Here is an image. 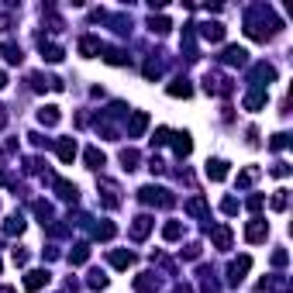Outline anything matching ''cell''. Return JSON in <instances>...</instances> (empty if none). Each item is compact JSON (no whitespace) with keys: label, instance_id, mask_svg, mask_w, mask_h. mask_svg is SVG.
<instances>
[{"label":"cell","instance_id":"cell-1","mask_svg":"<svg viewBox=\"0 0 293 293\" xmlns=\"http://www.w3.org/2000/svg\"><path fill=\"white\" fill-rule=\"evenodd\" d=\"M138 197H141L145 204H159V207H169V204H173V197L166 193L162 186H141V190H138Z\"/></svg>","mask_w":293,"mask_h":293},{"label":"cell","instance_id":"cell-2","mask_svg":"<svg viewBox=\"0 0 293 293\" xmlns=\"http://www.w3.org/2000/svg\"><path fill=\"white\" fill-rule=\"evenodd\" d=\"M249 269H252V259H249V255H241V259H234L231 266H228V279H231V283H241Z\"/></svg>","mask_w":293,"mask_h":293},{"label":"cell","instance_id":"cell-3","mask_svg":"<svg viewBox=\"0 0 293 293\" xmlns=\"http://www.w3.org/2000/svg\"><path fill=\"white\" fill-rule=\"evenodd\" d=\"M48 279H52V276H48V269H35V273H28L24 276V290H41V286H48Z\"/></svg>","mask_w":293,"mask_h":293},{"label":"cell","instance_id":"cell-4","mask_svg":"<svg viewBox=\"0 0 293 293\" xmlns=\"http://www.w3.org/2000/svg\"><path fill=\"white\" fill-rule=\"evenodd\" d=\"M152 224H156V221H152V217H149V214L135 217V224H131V238H135V241H141V238H145V234L152 231Z\"/></svg>","mask_w":293,"mask_h":293},{"label":"cell","instance_id":"cell-5","mask_svg":"<svg viewBox=\"0 0 293 293\" xmlns=\"http://www.w3.org/2000/svg\"><path fill=\"white\" fill-rule=\"evenodd\" d=\"M145 128H149V114H145V111H135V114H131V124H128V138H138Z\"/></svg>","mask_w":293,"mask_h":293},{"label":"cell","instance_id":"cell-6","mask_svg":"<svg viewBox=\"0 0 293 293\" xmlns=\"http://www.w3.org/2000/svg\"><path fill=\"white\" fill-rule=\"evenodd\" d=\"M207 176H211L214 183L228 179V162H224V159H211V162H207Z\"/></svg>","mask_w":293,"mask_h":293},{"label":"cell","instance_id":"cell-7","mask_svg":"<svg viewBox=\"0 0 293 293\" xmlns=\"http://www.w3.org/2000/svg\"><path fill=\"white\" fill-rule=\"evenodd\" d=\"M266 234H269V224H266V221H252V224L245 228V238H249V241H266Z\"/></svg>","mask_w":293,"mask_h":293},{"label":"cell","instance_id":"cell-8","mask_svg":"<svg viewBox=\"0 0 293 293\" xmlns=\"http://www.w3.org/2000/svg\"><path fill=\"white\" fill-rule=\"evenodd\" d=\"M176 141V156H190V152H193V138H190V131H179V135H173Z\"/></svg>","mask_w":293,"mask_h":293},{"label":"cell","instance_id":"cell-9","mask_svg":"<svg viewBox=\"0 0 293 293\" xmlns=\"http://www.w3.org/2000/svg\"><path fill=\"white\" fill-rule=\"evenodd\" d=\"M224 62H228V66H245V62H249V52L238 48V45H231V48L224 52Z\"/></svg>","mask_w":293,"mask_h":293},{"label":"cell","instance_id":"cell-10","mask_svg":"<svg viewBox=\"0 0 293 293\" xmlns=\"http://www.w3.org/2000/svg\"><path fill=\"white\" fill-rule=\"evenodd\" d=\"M156 286H159V279H156L152 273H141V276L135 279V290H138V293H156Z\"/></svg>","mask_w":293,"mask_h":293},{"label":"cell","instance_id":"cell-11","mask_svg":"<svg viewBox=\"0 0 293 293\" xmlns=\"http://www.w3.org/2000/svg\"><path fill=\"white\" fill-rule=\"evenodd\" d=\"M200 35H204L207 41H221V38H224V24L211 21V24H204V28H200Z\"/></svg>","mask_w":293,"mask_h":293},{"label":"cell","instance_id":"cell-12","mask_svg":"<svg viewBox=\"0 0 293 293\" xmlns=\"http://www.w3.org/2000/svg\"><path fill=\"white\" fill-rule=\"evenodd\" d=\"M131 262H135V255H131V252H124V249L111 252V266H114V269H128Z\"/></svg>","mask_w":293,"mask_h":293},{"label":"cell","instance_id":"cell-13","mask_svg":"<svg viewBox=\"0 0 293 293\" xmlns=\"http://www.w3.org/2000/svg\"><path fill=\"white\" fill-rule=\"evenodd\" d=\"M59 159H62V162H73V159H76V141H73V138H62V141H59Z\"/></svg>","mask_w":293,"mask_h":293},{"label":"cell","instance_id":"cell-14","mask_svg":"<svg viewBox=\"0 0 293 293\" xmlns=\"http://www.w3.org/2000/svg\"><path fill=\"white\" fill-rule=\"evenodd\" d=\"M56 193L62 200H76V186L69 183V179H56Z\"/></svg>","mask_w":293,"mask_h":293},{"label":"cell","instance_id":"cell-15","mask_svg":"<svg viewBox=\"0 0 293 293\" xmlns=\"http://www.w3.org/2000/svg\"><path fill=\"white\" fill-rule=\"evenodd\" d=\"M169 97H193V86L186 79H176L173 86H169Z\"/></svg>","mask_w":293,"mask_h":293},{"label":"cell","instance_id":"cell-16","mask_svg":"<svg viewBox=\"0 0 293 293\" xmlns=\"http://www.w3.org/2000/svg\"><path fill=\"white\" fill-rule=\"evenodd\" d=\"M0 52H4V59H7V62H21V59H24L14 41H4V45H0Z\"/></svg>","mask_w":293,"mask_h":293},{"label":"cell","instance_id":"cell-17","mask_svg":"<svg viewBox=\"0 0 293 293\" xmlns=\"http://www.w3.org/2000/svg\"><path fill=\"white\" fill-rule=\"evenodd\" d=\"M214 245L217 249H228V245H231V228H224V224L214 228Z\"/></svg>","mask_w":293,"mask_h":293},{"label":"cell","instance_id":"cell-18","mask_svg":"<svg viewBox=\"0 0 293 293\" xmlns=\"http://www.w3.org/2000/svg\"><path fill=\"white\" fill-rule=\"evenodd\" d=\"M262 104H266V90H252V93L245 97V107H249V111H259Z\"/></svg>","mask_w":293,"mask_h":293},{"label":"cell","instance_id":"cell-19","mask_svg":"<svg viewBox=\"0 0 293 293\" xmlns=\"http://www.w3.org/2000/svg\"><path fill=\"white\" fill-rule=\"evenodd\" d=\"M38 121H41V124H48V128H52V124H59V107H41V111H38Z\"/></svg>","mask_w":293,"mask_h":293},{"label":"cell","instance_id":"cell-20","mask_svg":"<svg viewBox=\"0 0 293 293\" xmlns=\"http://www.w3.org/2000/svg\"><path fill=\"white\" fill-rule=\"evenodd\" d=\"M79 52H83V56H93V52H100V38L86 35V38L79 41Z\"/></svg>","mask_w":293,"mask_h":293},{"label":"cell","instance_id":"cell-21","mask_svg":"<svg viewBox=\"0 0 293 293\" xmlns=\"http://www.w3.org/2000/svg\"><path fill=\"white\" fill-rule=\"evenodd\" d=\"M104 162H107V159H104L100 149H86V166H90V169H100Z\"/></svg>","mask_w":293,"mask_h":293},{"label":"cell","instance_id":"cell-22","mask_svg":"<svg viewBox=\"0 0 293 293\" xmlns=\"http://www.w3.org/2000/svg\"><path fill=\"white\" fill-rule=\"evenodd\" d=\"M41 56L48 59V62H59V59H62V48H59V45H45V41H41Z\"/></svg>","mask_w":293,"mask_h":293},{"label":"cell","instance_id":"cell-23","mask_svg":"<svg viewBox=\"0 0 293 293\" xmlns=\"http://www.w3.org/2000/svg\"><path fill=\"white\" fill-rule=\"evenodd\" d=\"M86 259H90V249H86V245H76V252L69 255V262H73V266H83Z\"/></svg>","mask_w":293,"mask_h":293},{"label":"cell","instance_id":"cell-24","mask_svg":"<svg viewBox=\"0 0 293 293\" xmlns=\"http://www.w3.org/2000/svg\"><path fill=\"white\" fill-rule=\"evenodd\" d=\"M121 162H124V169H135L138 166V152L135 149H124V152H121Z\"/></svg>","mask_w":293,"mask_h":293},{"label":"cell","instance_id":"cell-25","mask_svg":"<svg viewBox=\"0 0 293 293\" xmlns=\"http://www.w3.org/2000/svg\"><path fill=\"white\" fill-rule=\"evenodd\" d=\"M4 231H7V234H21V231H24V221L14 214L11 221H7V224H4Z\"/></svg>","mask_w":293,"mask_h":293},{"label":"cell","instance_id":"cell-26","mask_svg":"<svg viewBox=\"0 0 293 293\" xmlns=\"http://www.w3.org/2000/svg\"><path fill=\"white\" fill-rule=\"evenodd\" d=\"M162 234H166V241H176V238H179V234H183V228H179V224H176V221H169V224H166V228H162Z\"/></svg>","mask_w":293,"mask_h":293},{"label":"cell","instance_id":"cell-27","mask_svg":"<svg viewBox=\"0 0 293 293\" xmlns=\"http://www.w3.org/2000/svg\"><path fill=\"white\" fill-rule=\"evenodd\" d=\"M186 211H190V214H207V204H204V200H200V197H193V200H190V204H186Z\"/></svg>","mask_w":293,"mask_h":293},{"label":"cell","instance_id":"cell-28","mask_svg":"<svg viewBox=\"0 0 293 293\" xmlns=\"http://www.w3.org/2000/svg\"><path fill=\"white\" fill-rule=\"evenodd\" d=\"M273 211H286V190H276V197H273Z\"/></svg>","mask_w":293,"mask_h":293},{"label":"cell","instance_id":"cell-29","mask_svg":"<svg viewBox=\"0 0 293 293\" xmlns=\"http://www.w3.org/2000/svg\"><path fill=\"white\" fill-rule=\"evenodd\" d=\"M93 234H97V238H114V224H97Z\"/></svg>","mask_w":293,"mask_h":293},{"label":"cell","instance_id":"cell-30","mask_svg":"<svg viewBox=\"0 0 293 293\" xmlns=\"http://www.w3.org/2000/svg\"><path fill=\"white\" fill-rule=\"evenodd\" d=\"M255 176H259V169H245V173L238 176V186H249V183H252Z\"/></svg>","mask_w":293,"mask_h":293},{"label":"cell","instance_id":"cell-31","mask_svg":"<svg viewBox=\"0 0 293 293\" xmlns=\"http://www.w3.org/2000/svg\"><path fill=\"white\" fill-rule=\"evenodd\" d=\"M90 286H93V290H104V286H107V276H104V273H93V276H90Z\"/></svg>","mask_w":293,"mask_h":293},{"label":"cell","instance_id":"cell-32","mask_svg":"<svg viewBox=\"0 0 293 293\" xmlns=\"http://www.w3.org/2000/svg\"><path fill=\"white\" fill-rule=\"evenodd\" d=\"M35 214H38V217H41V224H45V217H52V207L38 200V204H35Z\"/></svg>","mask_w":293,"mask_h":293},{"label":"cell","instance_id":"cell-33","mask_svg":"<svg viewBox=\"0 0 293 293\" xmlns=\"http://www.w3.org/2000/svg\"><path fill=\"white\" fill-rule=\"evenodd\" d=\"M152 31H159V35H166V31H169V21H166V18H152Z\"/></svg>","mask_w":293,"mask_h":293},{"label":"cell","instance_id":"cell-34","mask_svg":"<svg viewBox=\"0 0 293 293\" xmlns=\"http://www.w3.org/2000/svg\"><path fill=\"white\" fill-rule=\"evenodd\" d=\"M269 149H273V152H279V149H286V135H273V141H269Z\"/></svg>","mask_w":293,"mask_h":293},{"label":"cell","instance_id":"cell-35","mask_svg":"<svg viewBox=\"0 0 293 293\" xmlns=\"http://www.w3.org/2000/svg\"><path fill=\"white\" fill-rule=\"evenodd\" d=\"M107 62H111V66H121V62H124V56H121V52H117V48H111V52H107Z\"/></svg>","mask_w":293,"mask_h":293},{"label":"cell","instance_id":"cell-36","mask_svg":"<svg viewBox=\"0 0 293 293\" xmlns=\"http://www.w3.org/2000/svg\"><path fill=\"white\" fill-rule=\"evenodd\" d=\"M221 211H224V214H234V211H238V200H234V197H228V200L221 204Z\"/></svg>","mask_w":293,"mask_h":293},{"label":"cell","instance_id":"cell-37","mask_svg":"<svg viewBox=\"0 0 293 293\" xmlns=\"http://www.w3.org/2000/svg\"><path fill=\"white\" fill-rule=\"evenodd\" d=\"M152 141H156V145H166V141H169V128H159Z\"/></svg>","mask_w":293,"mask_h":293},{"label":"cell","instance_id":"cell-38","mask_svg":"<svg viewBox=\"0 0 293 293\" xmlns=\"http://www.w3.org/2000/svg\"><path fill=\"white\" fill-rule=\"evenodd\" d=\"M286 259H290V255L279 249V252H273V266H286Z\"/></svg>","mask_w":293,"mask_h":293},{"label":"cell","instance_id":"cell-39","mask_svg":"<svg viewBox=\"0 0 293 293\" xmlns=\"http://www.w3.org/2000/svg\"><path fill=\"white\" fill-rule=\"evenodd\" d=\"M145 76H149V79L159 76V62H149V66H145Z\"/></svg>","mask_w":293,"mask_h":293},{"label":"cell","instance_id":"cell-40","mask_svg":"<svg viewBox=\"0 0 293 293\" xmlns=\"http://www.w3.org/2000/svg\"><path fill=\"white\" fill-rule=\"evenodd\" d=\"M286 173H290V166H286V162H276V166H273V176H286Z\"/></svg>","mask_w":293,"mask_h":293},{"label":"cell","instance_id":"cell-41","mask_svg":"<svg viewBox=\"0 0 293 293\" xmlns=\"http://www.w3.org/2000/svg\"><path fill=\"white\" fill-rule=\"evenodd\" d=\"M14 262L24 266V262H28V252H24V249H14Z\"/></svg>","mask_w":293,"mask_h":293},{"label":"cell","instance_id":"cell-42","mask_svg":"<svg viewBox=\"0 0 293 293\" xmlns=\"http://www.w3.org/2000/svg\"><path fill=\"white\" fill-rule=\"evenodd\" d=\"M249 211H262V197H252L249 200Z\"/></svg>","mask_w":293,"mask_h":293},{"label":"cell","instance_id":"cell-43","mask_svg":"<svg viewBox=\"0 0 293 293\" xmlns=\"http://www.w3.org/2000/svg\"><path fill=\"white\" fill-rule=\"evenodd\" d=\"M173 293H193V290H190V286H176Z\"/></svg>","mask_w":293,"mask_h":293},{"label":"cell","instance_id":"cell-44","mask_svg":"<svg viewBox=\"0 0 293 293\" xmlns=\"http://www.w3.org/2000/svg\"><path fill=\"white\" fill-rule=\"evenodd\" d=\"M4 86H7V76H4V73H0V90H4Z\"/></svg>","mask_w":293,"mask_h":293},{"label":"cell","instance_id":"cell-45","mask_svg":"<svg viewBox=\"0 0 293 293\" xmlns=\"http://www.w3.org/2000/svg\"><path fill=\"white\" fill-rule=\"evenodd\" d=\"M0 293H14V290H11V286H0Z\"/></svg>","mask_w":293,"mask_h":293}]
</instances>
